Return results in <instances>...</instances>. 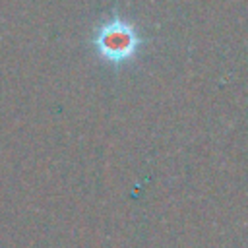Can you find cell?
Wrapping results in <instances>:
<instances>
[{"label":"cell","mask_w":248,"mask_h":248,"mask_svg":"<svg viewBox=\"0 0 248 248\" xmlns=\"http://www.w3.org/2000/svg\"><path fill=\"white\" fill-rule=\"evenodd\" d=\"M91 45L99 58L108 64L120 66L130 62L140 52V48L143 46V39L134 23L114 14L110 19L99 23L93 29Z\"/></svg>","instance_id":"1"}]
</instances>
